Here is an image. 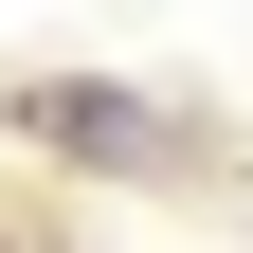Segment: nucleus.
<instances>
[{"label": "nucleus", "mask_w": 253, "mask_h": 253, "mask_svg": "<svg viewBox=\"0 0 253 253\" xmlns=\"http://www.w3.org/2000/svg\"><path fill=\"white\" fill-rule=\"evenodd\" d=\"M37 145H90V163H145L163 126L126 109V90H37Z\"/></svg>", "instance_id": "obj_1"}]
</instances>
